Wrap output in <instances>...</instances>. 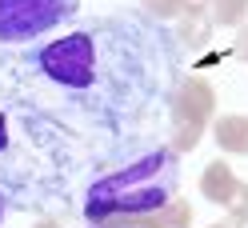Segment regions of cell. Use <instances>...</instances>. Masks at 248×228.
<instances>
[{
    "label": "cell",
    "instance_id": "cell-1",
    "mask_svg": "<svg viewBox=\"0 0 248 228\" xmlns=\"http://www.w3.org/2000/svg\"><path fill=\"white\" fill-rule=\"evenodd\" d=\"M180 80L176 32L140 8L104 12L68 36L0 56V108L12 120L0 192L20 208H64L80 172L152 148Z\"/></svg>",
    "mask_w": 248,
    "mask_h": 228
},
{
    "label": "cell",
    "instance_id": "cell-2",
    "mask_svg": "<svg viewBox=\"0 0 248 228\" xmlns=\"http://www.w3.org/2000/svg\"><path fill=\"white\" fill-rule=\"evenodd\" d=\"M176 192H180V152H172V144H152L92 180L84 188L80 212L88 224H112V220L128 224L136 216L168 208Z\"/></svg>",
    "mask_w": 248,
    "mask_h": 228
},
{
    "label": "cell",
    "instance_id": "cell-3",
    "mask_svg": "<svg viewBox=\"0 0 248 228\" xmlns=\"http://www.w3.org/2000/svg\"><path fill=\"white\" fill-rule=\"evenodd\" d=\"M80 0H0V40L32 44L76 16Z\"/></svg>",
    "mask_w": 248,
    "mask_h": 228
},
{
    "label": "cell",
    "instance_id": "cell-4",
    "mask_svg": "<svg viewBox=\"0 0 248 228\" xmlns=\"http://www.w3.org/2000/svg\"><path fill=\"white\" fill-rule=\"evenodd\" d=\"M216 112V92L204 76H184L168 104V120H172V152H192L200 144L204 128H212Z\"/></svg>",
    "mask_w": 248,
    "mask_h": 228
},
{
    "label": "cell",
    "instance_id": "cell-5",
    "mask_svg": "<svg viewBox=\"0 0 248 228\" xmlns=\"http://www.w3.org/2000/svg\"><path fill=\"white\" fill-rule=\"evenodd\" d=\"M200 196H204L208 204H220V208H232L240 196V180L232 172V164H224L216 156L212 164H204V172H200Z\"/></svg>",
    "mask_w": 248,
    "mask_h": 228
},
{
    "label": "cell",
    "instance_id": "cell-6",
    "mask_svg": "<svg viewBox=\"0 0 248 228\" xmlns=\"http://www.w3.org/2000/svg\"><path fill=\"white\" fill-rule=\"evenodd\" d=\"M212 140L228 156H248V116H240V112L216 116L212 120Z\"/></svg>",
    "mask_w": 248,
    "mask_h": 228
},
{
    "label": "cell",
    "instance_id": "cell-7",
    "mask_svg": "<svg viewBox=\"0 0 248 228\" xmlns=\"http://www.w3.org/2000/svg\"><path fill=\"white\" fill-rule=\"evenodd\" d=\"M128 224H132V228H188V224H192V204L176 196L168 208L148 212V216H136V220H128Z\"/></svg>",
    "mask_w": 248,
    "mask_h": 228
},
{
    "label": "cell",
    "instance_id": "cell-8",
    "mask_svg": "<svg viewBox=\"0 0 248 228\" xmlns=\"http://www.w3.org/2000/svg\"><path fill=\"white\" fill-rule=\"evenodd\" d=\"M208 20L220 28H240L248 20V0H204Z\"/></svg>",
    "mask_w": 248,
    "mask_h": 228
},
{
    "label": "cell",
    "instance_id": "cell-9",
    "mask_svg": "<svg viewBox=\"0 0 248 228\" xmlns=\"http://www.w3.org/2000/svg\"><path fill=\"white\" fill-rule=\"evenodd\" d=\"M136 8L164 24V20H176L180 12H184V0H136Z\"/></svg>",
    "mask_w": 248,
    "mask_h": 228
},
{
    "label": "cell",
    "instance_id": "cell-10",
    "mask_svg": "<svg viewBox=\"0 0 248 228\" xmlns=\"http://www.w3.org/2000/svg\"><path fill=\"white\" fill-rule=\"evenodd\" d=\"M12 148V120H8V112L0 108V156Z\"/></svg>",
    "mask_w": 248,
    "mask_h": 228
},
{
    "label": "cell",
    "instance_id": "cell-11",
    "mask_svg": "<svg viewBox=\"0 0 248 228\" xmlns=\"http://www.w3.org/2000/svg\"><path fill=\"white\" fill-rule=\"evenodd\" d=\"M236 52H240V56L248 60V24L240 28V36H236Z\"/></svg>",
    "mask_w": 248,
    "mask_h": 228
},
{
    "label": "cell",
    "instance_id": "cell-12",
    "mask_svg": "<svg viewBox=\"0 0 248 228\" xmlns=\"http://www.w3.org/2000/svg\"><path fill=\"white\" fill-rule=\"evenodd\" d=\"M4 216H8V196L0 192V224H4Z\"/></svg>",
    "mask_w": 248,
    "mask_h": 228
},
{
    "label": "cell",
    "instance_id": "cell-13",
    "mask_svg": "<svg viewBox=\"0 0 248 228\" xmlns=\"http://www.w3.org/2000/svg\"><path fill=\"white\" fill-rule=\"evenodd\" d=\"M36 228H60V220H52V216H48V220H40Z\"/></svg>",
    "mask_w": 248,
    "mask_h": 228
},
{
    "label": "cell",
    "instance_id": "cell-14",
    "mask_svg": "<svg viewBox=\"0 0 248 228\" xmlns=\"http://www.w3.org/2000/svg\"><path fill=\"white\" fill-rule=\"evenodd\" d=\"M88 228H132V224H88Z\"/></svg>",
    "mask_w": 248,
    "mask_h": 228
},
{
    "label": "cell",
    "instance_id": "cell-15",
    "mask_svg": "<svg viewBox=\"0 0 248 228\" xmlns=\"http://www.w3.org/2000/svg\"><path fill=\"white\" fill-rule=\"evenodd\" d=\"M208 228H232V224H228V220H224V224H208Z\"/></svg>",
    "mask_w": 248,
    "mask_h": 228
}]
</instances>
